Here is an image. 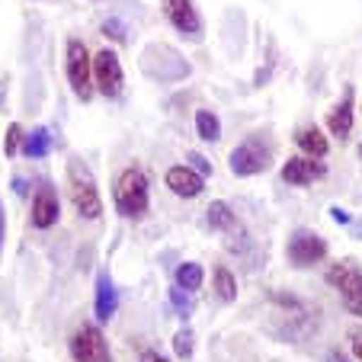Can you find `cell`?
<instances>
[{"instance_id":"4","label":"cell","mask_w":362,"mask_h":362,"mask_svg":"<svg viewBox=\"0 0 362 362\" xmlns=\"http://www.w3.org/2000/svg\"><path fill=\"white\" fill-rule=\"evenodd\" d=\"M64 71H68V83L77 93V100H93V55L87 52L81 39L71 35L68 45H64Z\"/></svg>"},{"instance_id":"6","label":"cell","mask_w":362,"mask_h":362,"mask_svg":"<svg viewBox=\"0 0 362 362\" xmlns=\"http://www.w3.org/2000/svg\"><path fill=\"white\" fill-rule=\"evenodd\" d=\"M68 353L74 362H112L110 340L96 324H81L68 340Z\"/></svg>"},{"instance_id":"30","label":"cell","mask_w":362,"mask_h":362,"mask_svg":"<svg viewBox=\"0 0 362 362\" xmlns=\"http://www.w3.org/2000/svg\"><path fill=\"white\" fill-rule=\"evenodd\" d=\"M4 231H7V218H4V205H0V250H4Z\"/></svg>"},{"instance_id":"3","label":"cell","mask_w":362,"mask_h":362,"mask_svg":"<svg viewBox=\"0 0 362 362\" xmlns=\"http://www.w3.org/2000/svg\"><path fill=\"white\" fill-rule=\"evenodd\" d=\"M228 167L234 177H257L273 167V144L267 135H247L238 148L228 154Z\"/></svg>"},{"instance_id":"8","label":"cell","mask_w":362,"mask_h":362,"mask_svg":"<svg viewBox=\"0 0 362 362\" xmlns=\"http://www.w3.org/2000/svg\"><path fill=\"white\" fill-rule=\"evenodd\" d=\"M125 87V74H122V62H119L116 48H100L93 55V90L103 96L116 100Z\"/></svg>"},{"instance_id":"19","label":"cell","mask_w":362,"mask_h":362,"mask_svg":"<svg viewBox=\"0 0 362 362\" xmlns=\"http://www.w3.org/2000/svg\"><path fill=\"white\" fill-rule=\"evenodd\" d=\"M215 295H218V301H225V305H231L234 298H238V279H234V273L228 267H215Z\"/></svg>"},{"instance_id":"16","label":"cell","mask_w":362,"mask_h":362,"mask_svg":"<svg viewBox=\"0 0 362 362\" xmlns=\"http://www.w3.org/2000/svg\"><path fill=\"white\" fill-rule=\"evenodd\" d=\"M205 228H209V231H215V234L238 228V218H234L231 205L221 202V199H215V202L209 205V209H205Z\"/></svg>"},{"instance_id":"22","label":"cell","mask_w":362,"mask_h":362,"mask_svg":"<svg viewBox=\"0 0 362 362\" xmlns=\"http://www.w3.org/2000/svg\"><path fill=\"white\" fill-rule=\"evenodd\" d=\"M192 346H196V334H192L189 327H183V330H177V334H173V353H177L180 359H189Z\"/></svg>"},{"instance_id":"15","label":"cell","mask_w":362,"mask_h":362,"mask_svg":"<svg viewBox=\"0 0 362 362\" xmlns=\"http://www.w3.org/2000/svg\"><path fill=\"white\" fill-rule=\"evenodd\" d=\"M295 144H298V151L305 158H315V160H324L330 151L327 132H321L317 125H301V129L295 132Z\"/></svg>"},{"instance_id":"20","label":"cell","mask_w":362,"mask_h":362,"mask_svg":"<svg viewBox=\"0 0 362 362\" xmlns=\"http://www.w3.org/2000/svg\"><path fill=\"white\" fill-rule=\"evenodd\" d=\"M196 135L202 141H218L221 138V122L212 110H196Z\"/></svg>"},{"instance_id":"13","label":"cell","mask_w":362,"mask_h":362,"mask_svg":"<svg viewBox=\"0 0 362 362\" xmlns=\"http://www.w3.org/2000/svg\"><path fill=\"white\" fill-rule=\"evenodd\" d=\"M160 7H164V16L170 20L173 29H180L183 35H199L202 16L192 7V0H160Z\"/></svg>"},{"instance_id":"21","label":"cell","mask_w":362,"mask_h":362,"mask_svg":"<svg viewBox=\"0 0 362 362\" xmlns=\"http://www.w3.org/2000/svg\"><path fill=\"white\" fill-rule=\"evenodd\" d=\"M23 141H26V129H23L20 122H10L7 138H4V154H7V158L23 154Z\"/></svg>"},{"instance_id":"23","label":"cell","mask_w":362,"mask_h":362,"mask_svg":"<svg viewBox=\"0 0 362 362\" xmlns=\"http://www.w3.org/2000/svg\"><path fill=\"white\" fill-rule=\"evenodd\" d=\"M170 301H173V308H177V315H183V317L192 315V298H189V292H183V288L173 286V288H170Z\"/></svg>"},{"instance_id":"24","label":"cell","mask_w":362,"mask_h":362,"mask_svg":"<svg viewBox=\"0 0 362 362\" xmlns=\"http://www.w3.org/2000/svg\"><path fill=\"white\" fill-rule=\"evenodd\" d=\"M103 35H110L112 42H125V39H129V33H125V26L119 20H103Z\"/></svg>"},{"instance_id":"18","label":"cell","mask_w":362,"mask_h":362,"mask_svg":"<svg viewBox=\"0 0 362 362\" xmlns=\"http://www.w3.org/2000/svg\"><path fill=\"white\" fill-rule=\"evenodd\" d=\"M205 282V269L199 267V263H180L177 267V288H183V292H199Z\"/></svg>"},{"instance_id":"29","label":"cell","mask_w":362,"mask_h":362,"mask_svg":"<svg viewBox=\"0 0 362 362\" xmlns=\"http://www.w3.org/2000/svg\"><path fill=\"white\" fill-rule=\"evenodd\" d=\"M327 362H353V359H349L343 349H330V353H327Z\"/></svg>"},{"instance_id":"7","label":"cell","mask_w":362,"mask_h":362,"mask_svg":"<svg viewBox=\"0 0 362 362\" xmlns=\"http://www.w3.org/2000/svg\"><path fill=\"white\" fill-rule=\"evenodd\" d=\"M327 253H330L327 240L317 231H305V228L292 231V238H288V244H286V257L295 269L317 267L321 260H327Z\"/></svg>"},{"instance_id":"11","label":"cell","mask_w":362,"mask_h":362,"mask_svg":"<svg viewBox=\"0 0 362 362\" xmlns=\"http://www.w3.org/2000/svg\"><path fill=\"white\" fill-rule=\"evenodd\" d=\"M324 177H327V164L315 158H305V154L288 158L282 164V183H288V186H315Z\"/></svg>"},{"instance_id":"31","label":"cell","mask_w":362,"mask_h":362,"mask_svg":"<svg viewBox=\"0 0 362 362\" xmlns=\"http://www.w3.org/2000/svg\"><path fill=\"white\" fill-rule=\"evenodd\" d=\"M359 164H362V144H359Z\"/></svg>"},{"instance_id":"14","label":"cell","mask_w":362,"mask_h":362,"mask_svg":"<svg viewBox=\"0 0 362 362\" xmlns=\"http://www.w3.org/2000/svg\"><path fill=\"white\" fill-rule=\"evenodd\" d=\"M119 308V292L116 286H112L110 273H100L96 276V295H93V315L100 324H110L112 315H116Z\"/></svg>"},{"instance_id":"5","label":"cell","mask_w":362,"mask_h":362,"mask_svg":"<svg viewBox=\"0 0 362 362\" xmlns=\"http://www.w3.org/2000/svg\"><path fill=\"white\" fill-rule=\"evenodd\" d=\"M324 279L337 288L343 308L353 317H362V269L353 260H334L324 273Z\"/></svg>"},{"instance_id":"2","label":"cell","mask_w":362,"mask_h":362,"mask_svg":"<svg viewBox=\"0 0 362 362\" xmlns=\"http://www.w3.org/2000/svg\"><path fill=\"white\" fill-rule=\"evenodd\" d=\"M68 192H71V202H74L81 218L93 221L103 215V199H100V189H96L93 170H90L81 158L68 160Z\"/></svg>"},{"instance_id":"10","label":"cell","mask_w":362,"mask_h":362,"mask_svg":"<svg viewBox=\"0 0 362 362\" xmlns=\"http://www.w3.org/2000/svg\"><path fill=\"white\" fill-rule=\"evenodd\" d=\"M353 119H356V87H343V96L334 110L324 119V129L327 135H334L337 141H346L349 132H353Z\"/></svg>"},{"instance_id":"25","label":"cell","mask_w":362,"mask_h":362,"mask_svg":"<svg viewBox=\"0 0 362 362\" xmlns=\"http://www.w3.org/2000/svg\"><path fill=\"white\" fill-rule=\"evenodd\" d=\"M186 158H189V164H186V167H192L199 177H212V164H209V158H202V154H196V151H192V154H186Z\"/></svg>"},{"instance_id":"9","label":"cell","mask_w":362,"mask_h":362,"mask_svg":"<svg viewBox=\"0 0 362 362\" xmlns=\"http://www.w3.org/2000/svg\"><path fill=\"white\" fill-rule=\"evenodd\" d=\"M29 218H33V228L39 231H48L52 225H58L62 218V202H58V189L55 183L42 180L33 192V205H29Z\"/></svg>"},{"instance_id":"17","label":"cell","mask_w":362,"mask_h":362,"mask_svg":"<svg viewBox=\"0 0 362 362\" xmlns=\"http://www.w3.org/2000/svg\"><path fill=\"white\" fill-rule=\"evenodd\" d=\"M48 151H52V132L48 129L26 132V141H23V154H26V158L39 160V158H45Z\"/></svg>"},{"instance_id":"28","label":"cell","mask_w":362,"mask_h":362,"mask_svg":"<svg viewBox=\"0 0 362 362\" xmlns=\"http://www.w3.org/2000/svg\"><path fill=\"white\" fill-rule=\"evenodd\" d=\"M330 218H337V221H340V225H349V215L343 212L340 205H330Z\"/></svg>"},{"instance_id":"12","label":"cell","mask_w":362,"mask_h":362,"mask_svg":"<svg viewBox=\"0 0 362 362\" xmlns=\"http://www.w3.org/2000/svg\"><path fill=\"white\" fill-rule=\"evenodd\" d=\"M164 183H167V189L180 199H196V196H202V189H205V177H199V173L186 164H173L170 170L164 173Z\"/></svg>"},{"instance_id":"1","label":"cell","mask_w":362,"mask_h":362,"mask_svg":"<svg viewBox=\"0 0 362 362\" xmlns=\"http://www.w3.org/2000/svg\"><path fill=\"white\" fill-rule=\"evenodd\" d=\"M112 202L122 218H144L151 209V180L141 167H125L112 183Z\"/></svg>"},{"instance_id":"27","label":"cell","mask_w":362,"mask_h":362,"mask_svg":"<svg viewBox=\"0 0 362 362\" xmlns=\"http://www.w3.org/2000/svg\"><path fill=\"white\" fill-rule=\"evenodd\" d=\"M349 343H353V356L362 362V334H349Z\"/></svg>"},{"instance_id":"26","label":"cell","mask_w":362,"mask_h":362,"mask_svg":"<svg viewBox=\"0 0 362 362\" xmlns=\"http://www.w3.org/2000/svg\"><path fill=\"white\" fill-rule=\"evenodd\" d=\"M138 362H170V359H167V356L160 353V349H144L141 359H138Z\"/></svg>"}]
</instances>
